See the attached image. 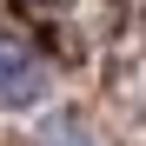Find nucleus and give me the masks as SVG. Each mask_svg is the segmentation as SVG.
I'll return each mask as SVG.
<instances>
[{"instance_id": "nucleus-1", "label": "nucleus", "mask_w": 146, "mask_h": 146, "mask_svg": "<svg viewBox=\"0 0 146 146\" xmlns=\"http://www.w3.org/2000/svg\"><path fill=\"white\" fill-rule=\"evenodd\" d=\"M46 86H53V80H46V60H40L20 33H0V106H7V113L40 106Z\"/></svg>"}, {"instance_id": "nucleus-2", "label": "nucleus", "mask_w": 146, "mask_h": 146, "mask_svg": "<svg viewBox=\"0 0 146 146\" xmlns=\"http://www.w3.org/2000/svg\"><path fill=\"white\" fill-rule=\"evenodd\" d=\"M40 146H93V139H86V126L60 119V126H46V139H40Z\"/></svg>"}]
</instances>
